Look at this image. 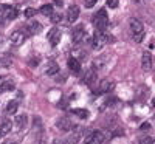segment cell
I'll use <instances>...</instances> for the list:
<instances>
[{"instance_id": "9a60e30c", "label": "cell", "mask_w": 155, "mask_h": 144, "mask_svg": "<svg viewBox=\"0 0 155 144\" xmlns=\"http://www.w3.org/2000/svg\"><path fill=\"white\" fill-rule=\"evenodd\" d=\"M130 30H132V34H137V33H143L144 31V27L143 23L137 19H132L130 20Z\"/></svg>"}, {"instance_id": "ffe728a7", "label": "cell", "mask_w": 155, "mask_h": 144, "mask_svg": "<svg viewBox=\"0 0 155 144\" xmlns=\"http://www.w3.org/2000/svg\"><path fill=\"white\" fill-rule=\"evenodd\" d=\"M17 106H19V104H17V101H9L8 104H6V113H9V115H12V113H16L17 112Z\"/></svg>"}, {"instance_id": "484cf974", "label": "cell", "mask_w": 155, "mask_h": 144, "mask_svg": "<svg viewBox=\"0 0 155 144\" xmlns=\"http://www.w3.org/2000/svg\"><path fill=\"white\" fill-rule=\"evenodd\" d=\"M132 36H134V41H135V42H141V41H143V37H144V31H143V33L132 34Z\"/></svg>"}, {"instance_id": "4316f807", "label": "cell", "mask_w": 155, "mask_h": 144, "mask_svg": "<svg viewBox=\"0 0 155 144\" xmlns=\"http://www.w3.org/2000/svg\"><path fill=\"white\" fill-rule=\"evenodd\" d=\"M50 19H51V22H53V23H58V22H61L62 16L61 14H54V12H53V14L50 16Z\"/></svg>"}, {"instance_id": "3957f363", "label": "cell", "mask_w": 155, "mask_h": 144, "mask_svg": "<svg viewBox=\"0 0 155 144\" xmlns=\"http://www.w3.org/2000/svg\"><path fill=\"white\" fill-rule=\"evenodd\" d=\"M107 41H109V36H107L104 31H99V33H96L95 37H93V47H95L96 50H101L102 47L107 44Z\"/></svg>"}, {"instance_id": "cb8c5ba5", "label": "cell", "mask_w": 155, "mask_h": 144, "mask_svg": "<svg viewBox=\"0 0 155 144\" xmlns=\"http://www.w3.org/2000/svg\"><path fill=\"white\" fill-rule=\"evenodd\" d=\"M9 65H11L9 56H0V67H9Z\"/></svg>"}, {"instance_id": "8fae6325", "label": "cell", "mask_w": 155, "mask_h": 144, "mask_svg": "<svg viewBox=\"0 0 155 144\" xmlns=\"http://www.w3.org/2000/svg\"><path fill=\"white\" fill-rule=\"evenodd\" d=\"M141 68H143L144 71H149L152 68V56H150V53H143V56H141Z\"/></svg>"}, {"instance_id": "52a82bcc", "label": "cell", "mask_w": 155, "mask_h": 144, "mask_svg": "<svg viewBox=\"0 0 155 144\" xmlns=\"http://www.w3.org/2000/svg\"><path fill=\"white\" fill-rule=\"evenodd\" d=\"M84 37H85V28L82 27V25H79V27H76L71 33V39H73V42L74 44H79L84 41Z\"/></svg>"}, {"instance_id": "836d02e7", "label": "cell", "mask_w": 155, "mask_h": 144, "mask_svg": "<svg viewBox=\"0 0 155 144\" xmlns=\"http://www.w3.org/2000/svg\"><path fill=\"white\" fill-rule=\"evenodd\" d=\"M2 136H3V133H2V130H0V139H2Z\"/></svg>"}, {"instance_id": "9c48e42d", "label": "cell", "mask_w": 155, "mask_h": 144, "mask_svg": "<svg viewBox=\"0 0 155 144\" xmlns=\"http://www.w3.org/2000/svg\"><path fill=\"white\" fill-rule=\"evenodd\" d=\"M56 127L59 130H62V132H70L73 126H71V121L68 118H59V121L56 123Z\"/></svg>"}, {"instance_id": "5b68a950", "label": "cell", "mask_w": 155, "mask_h": 144, "mask_svg": "<svg viewBox=\"0 0 155 144\" xmlns=\"http://www.w3.org/2000/svg\"><path fill=\"white\" fill-rule=\"evenodd\" d=\"M81 138H82V127H81V126L71 127V133H70V136H68V142H70V144H78Z\"/></svg>"}, {"instance_id": "8992f818", "label": "cell", "mask_w": 155, "mask_h": 144, "mask_svg": "<svg viewBox=\"0 0 155 144\" xmlns=\"http://www.w3.org/2000/svg\"><path fill=\"white\" fill-rule=\"evenodd\" d=\"M39 33H42V25L39 23V22H36V20L30 22V23L27 25V28H25V34L36 36V34H39Z\"/></svg>"}, {"instance_id": "e575fe53", "label": "cell", "mask_w": 155, "mask_h": 144, "mask_svg": "<svg viewBox=\"0 0 155 144\" xmlns=\"http://www.w3.org/2000/svg\"><path fill=\"white\" fill-rule=\"evenodd\" d=\"M150 144H155V139H152V142H150Z\"/></svg>"}, {"instance_id": "7402d4cb", "label": "cell", "mask_w": 155, "mask_h": 144, "mask_svg": "<svg viewBox=\"0 0 155 144\" xmlns=\"http://www.w3.org/2000/svg\"><path fill=\"white\" fill-rule=\"evenodd\" d=\"M11 129H12V124H11V121H3L2 123V126H0V130H2V133L3 135H6V133H9L11 132Z\"/></svg>"}, {"instance_id": "d4e9b609", "label": "cell", "mask_w": 155, "mask_h": 144, "mask_svg": "<svg viewBox=\"0 0 155 144\" xmlns=\"http://www.w3.org/2000/svg\"><path fill=\"white\" fill-rule=\"evenodd\" d=\"M106 5H107V8L115 9V8H118V0H107Z\"/></svg>"}, {"instance_id": "44dd1931", "label": "cell", "mask_w": 155, "mask_h": 144, "mask_svg": "<svg viewBox=\"0 0 155 144\" xmlns=\"http://www.w3.org/2000/svg\"><path fill=\"white\" fill-rule=\"evenodd\" d=\"M16 126L19 130H22L25 126H27V115H22V116H17L16 118Z\"/></svg>"}, {"instance_id": "d6a6232c", "label": "cell", "mask_w": 155, "mask_h": 144, "mask_svg": "<svg viewBox=\"0 0 155 144\" xmlns=\"http://www.w3.org/2000/svg\"><path fill=\"white\" fill-rule=\"evenodd\" d=\"M152 106H153V107H155V98H153V99H152Z\"/></svg>"}, {"instance_id": "d6986e66", "label": "cell", "mask_w": 155, "mask_h": 144, "mask_svg": "<svg viewBox=\"0 0 155 144\" xmlns=\"http://www.w3.org/2000/svg\"><path fill=\"white\" fill-rule=\"evenodd\" d=\"M39 12H41V14H44V16H51V14H53V5H42L41 8H39Z\"/></svg>"}, {"instance_id": "7c38bea8", "label": "cell", "mask_w": 155, "mask_h": 144, "mask_svg": "<svg viewBox=\"0 0 155 144\" xmlns=\"http://www.w3.org/2000/svg\"><path fill=\"white\" fill-rule=\"evenodd\" d=\"M78 17H79V6H76V5L70 6V8H68V14H67L68 22H70V23H73V22H76V20H78Z\"/></svg>"}, {"instance_id": "f1b7e54d", "label": "cell", "mask_w": 155, "mask_h": 144, "mask_svg": "<svg viewBox=\"0 0 155 144\" xmlns=\"http://www.w3.org/2000/svg\"><path fill=\"white\" fill-rule=\"evenodd\" d=\"M140 142H141V144H150V142H152V138H149V136L141 138V139H140Z\"/></svg>"}, {"instance_id": "4dcf8cb0", "label": "cell", "mask_w": 155, "mask_h": 144, "mask_svg": "<svg viewBox=\"0 0 155 144\" xmlns=\"http://www.w3.org/2000/svg\"><path fill=\"white\" fill-rule=\"evenodd\" d=\"M25 16H27V17L34 16V9H27V11H25Z\"/></svg>"}, {"instance_id": "7a4b0ae2", "label": "cell", "mask_w": 155, "mask_h": 144, "mask_svg": "<svg viewBox=\"0 0 155 144\" xmlns=\"http://www.w3.org/2000/svg\"><path fill=\"white\" fill-rule=\"evenodd\" d=\"M0 17L3 20H14L17 17V9L11 5H2L0 6Z\"/></svg>"}, {"instance_id": "2e32d148", "label": "cell", "mask_w": 155, "mask_h": 144, "mask_svg": "<svg viewBox=\"0 0 155 144\" xmlns=\"http://www.w3.org/2000/svg\"><path fill=\"white\" fill-rule=\"evenodd\" d=\"M113 88V84L109 81V79H104V81H101L99 82V93H109V91Z\"/></svg>"}, {"instance_id": "ac0fdd59", "label": "cell", "mask_w": 155, "mask_h": 144, "mask_svg": "<svg viewBox=\"0 0 155 144\" xmlns=\"http://www.w3.org/2000/svg\"><path fill=\"white\" fill-rule=\"evenodd\" d=\"M90 136H92V144H102V141H104V135H102V132H93L90 133Z\"/></svg>"}, {"instance_id": "4fadbf2b", "label": "cell", "mask_w": 155, "mask_h": 144, "mask_svg": "<svg viewBox=\"0 0 155 144\" xmlns=\"http://www.w3.org/2000/svg\"><path fill=\"white\" fill-rule=\"evenodd\" d=\"M12 87H14V82H12L9 77H0V93L11 90Z\"/></svg>"}, {"instance_id": "5bb4252c", "label": "cell", "mask_w": 155, "mask_h": 144, "mask_svg": "<svg viewBox=\"0 0 155 144\" xmlns=\"http://www.w3.org/2000/svg\"><path fill=\"white\" fill-rule=\"evenodd\" d=\"M68 68H70L74 74H78V73L81 71V62L78 61L76 57H70V59H68Z\"/></svg>"}, {"instance_id": "e0dca14e", "label": "cell", "mask_w": 155, "mask_h": 144, "mask_svg": "<svg viewBox=\"0 0 155 144\" xmlns=\"http://www.w3.org/2000/svg\"><path fill=\"white\" fill-rule=\"evenodd\" d=\"M59 65L56 64V62H50L48 65H47V70H45V73L48 74V76H54V74H58L59 73Z\"/></svg>"}, {"instance_id": "f546056e", "label": "cell", "mask_w": 155, "mask_h": 144, "mask_svg": "<svg viewBox=\"0 0 155 144\" xmlns=\"http://www.w3.org/2000/svg\"><path fill=\"white\" fill-rule=\"evenodd\" d=\"M140 129H141V130H149V129H150V124H149V123H143V124L140 126Z\"/></svg>"}, {"instance_id": "603a6c76", "label": "cell", "mask_w": 155, "mask_h": 144, "mask_svg": "<svg viewBox=\"0 0 155 144\" xmlns=\"http://www.w3.org/2000/svg\"><path fill=\"white\" fill-rule=\"evenodd\" d=\"M73 115L79 116L81 119H85V118H88V110H84V109H74V110H73Z\"/></svg>"}, {"instance_id": "30bf717a", "label": "cell", "mask_w": 155, "mask_h": 144, "mask_svg": "<svg viewBox=\"0 0 155 144\" xmlns=\"http://www.w3.org/2000/svg\"><path fill=\"white\" fill-rule=\"evenodd\" d=\"M95 81H96V70L95 68H88L85 71L84 77H82V82L87 84V85H90V84H93Z\"/></svg>"}, {"instance_id": "1f68e13d", "label": "cell", "mask_w": 155, "mask_h": 144, "mask_svg": "<svg viewBox=\"0 0 155 144\" xmlns=\"http://www.w3.org/2000/svg\"><path fill=\"white\" fill-rule=\"evenodd\" d=\"M51 144H65V142H64L62 139H54V141L51 142Z\"/></svg>"}, {"instance_id": "277c9868", "label": "cell", "mask_w": 155, "mask_h": 144, "mask_svg": "<svg viewBox=\"0 0 155 144\" xmlns=\"http://www.w3.org/2000/svg\"><path fill=\"white\" fill-rule=\"evenodd\" d=\"M48 42L53 45V47H56V45H59V42H61V37H62V34H61V30L59 28H51L50 31H48Z\"/></svg>"}, {"instance_id": "ba28073f", "label": "cell", "mask_w": 155, "mask_h": 144, "mask_svg": "<svg viewBox=\"0 0 155 144\" xmlns=\"http://www.w3.org/2000/svg\"><path fill=\"white\" fill-rule=\"evenodd\" d=\"M25 37H27L25 31H22V30H16V31H12V33H11L9 41H11L12 44H16V45H20V44L25 41Z\"/></svg>"}, {"instance_id": "6da1fadb", "label": "cell", "mask_w": 155, "mask_h": 144, "mask_svg": "<svg viewBox=\"0 0 155 144\" xmlns=\"http://www.w3.org/2000/svg\"><path fill=\"white\" fill-rule=\"evenodd\" d=\"M93 22L96 25V28L99 31H104L107 28V25H109V17H107V12L106 9H99L96 14L93 16Z\"/></svg>"}, {"instance_id": "83f0119b", "label": "cell", "mask_w": 155, "mask_h": 144, "mask_svg": "<svg viewBox=\"0 0 155 144\" xmlns=\"http://www.w3.org/2000/svg\"><path fill=\"white\" fill-rule=\"evenodd\" d=\"M96 2H98V0H85L84 5H85V8H93L96 5Z\"/></svg>"}]
</instances>
